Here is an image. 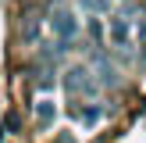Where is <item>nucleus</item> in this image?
<instances>
[{"mask_svg": "<svg viewBox=\"0 0 146 143\" xmlns=\"http://www.w3.org/2000/svg\"><path fill=\"white\" fill-rule=\"evenodd\" d=\"M4 136H7V129H4V122H0V143H4Z\"/></svg>", "mask_w": 146, "mask_h": 143, "instance_id": "12", "label": "nucleus"}, {"mask_svg": "<svg viewBox=\"0 0 146 143\" xmlns=\"http://www.w3.org/2000/svg\"><path fill=\"white\" fill-rule=\"evenodd\" d=\"M46 25H50V32L57 36V43H75V36H78V18L68 11V7H54L50 11V18H46Z\"/></svg>", "mask_w": 146, "mask_h": 143, "instance_id": "2", "label": "nucleus"}, {"mask_svg": "<svg viewBox=\"0 0 146 143\" xmlns=\"http://www.w3.org/2000/svg\"><path fill=\"white\" fill-rule=\"evenodd\" d=\"M68 118H78L82 125H96L100 118H104V107L100 104H68Z\"/></svg>", "mask_w": 146, "mask_h": 143, "instance_id": "4", "label": "nucleus"}, {"mask_svg": "<svg viewBox=\"0 0 146 143\" xmlns=\"http://www.w3.org/2000/svg\"><path fill=\"white\" fill-rule=\"evenodd\" d=\"M4 129L18 132V129H21V114H18V111H7V114H4Z\"/></svg>", "mask_w": 146, "mask_h": 143, "instance_id": "9", "label": "nucleus"}, {"mask_svg": "<svg viewBox=\"0 0 146 143\" xmlns=\"http://www.w3.org/2000/svg\"><path fill=\"white\" fill-rule=\"evenodd\" d=\"M54 122H57V107L50 104V100H39V104H36V129H39V132H46Z\"/></svg>", "mask_w": 146, "mask_h": 143, "instance_id": "5", "label": "nucleus"}, {"mask_svg": "<svg viewBox=\"0 0 146 143\" xmlns=\"http://www.w3.org/2000/svg\"><path fill=\"white\" fill-rule=\"evenodd\" d=\"M89 32H93V39H100V36H104V25L93 18V21H89Z\"/></svg>", "mask_w": 146, "mask_h": 143, "instance_id": "10", "label": "nucleus"}, {"mask_svg": "<svg viewBox=\"0 0 146 143\" xmlns=\"http://www.w3.org/2000/svg\"><path fill=\"white\" fill-rule=\"evenodd\" d=\"M61 86L68 90V97H75V100H89V97H96V90H100L96 75H89L86 64H71V68L64 72Z\"/></svg>", "mask_w": 146, "mask_h": 143, "instance_id": "1", "label": "nucleus"}, {"mask_svg": "<svg viewBox=\"0 0 146 143\" xmlns=\"http://www.w3.org/2000/svg\"><path fill=\"white\" fill-rule=\"evenodd\" d=\"M39 32H43V21L36 18V14H25V18H21V39H25V43H36Z\"/></svg>", "mask_w": 146, "mask_h": 143, "instance_id": "7", "label": "nucleus"}, {"mask_svg": "<svg viewBox=\"0 0 146 143\" xmlns=\"http://www.w3.org/2000/svg\"><path fill=\"white\" fill-rule=\"evenodd\" d=\"M93 64H96V82H100V86L114 90V86L121 82V79H118V68L111 64V57H107L104 50H96V54H93Z\"/></svg>", "mask_w": 146, "mask_h": 143, "instance_id": "3", "label": "nucleus"}, {"mask_svg": "<svg viewBox=\"0 0 146 143\" xmlns=\"http://www.w3.org/2000/svg\"><path fill=\"white\" fill-rule=\"evenodd\" d=\"M111 39H114V47H128L132 43V32H128L125 18H111Z\"/></svg>", "mask_w": 146, "mask_h": 143, "instance_id": "6", "label": "nucleus"}, {"mask_svg": "<svg viewBox=\"0 0 146 143\" xmlns=\"http://www.w3.org/2000/svg\"><path fill=\"white\" fill-rule=\"evenodd\" d=\"M36 86H39L43 93H46V90H54V68H43L39 75H36Z\"/></svg>", "mask_w": 146, "mask_h": 143, "instance_id": "8", "label": "nucleus"}, {"mask_svg": "<svg viewBox=\"0 0 146 143\" xmlns=\"http://www.w3.org/2000/svg\"><path fill=\"white\" fill-rule=\"evenodd\" d=\"M78 4H82L86 11H96V0H78Z\"/></svg>", "mask_w": 146, "mask_h": 143, "instance_id": "11", "label": "nucleus"}]
</instances>
